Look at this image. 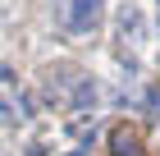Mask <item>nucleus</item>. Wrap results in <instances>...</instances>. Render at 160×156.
Segmentation results:
<instances>
[{"mask_svg":"<svg viewBox=\"0 0 160 156\" xmlns=\"http://www.w3.org/2000/svg\"><path fill=\"white\" fill-rule=\"evenodd\" d=\"M101 9H105V0H64L60 5V19H64V28L69 32H92L96 28V19H101Z\"/></svg>","mask_w":160,"mask_h":156,"instance_id":"nucleus-1","label":"nucleus"},{"mask_svg":"<svg viewBox=\"0 0 160 156\" xmlns=\"http://www.w3.org/2000/svg\"><path fill=\"white\" fill-rule=\"evenodd\" d=\"M60 5H64V0H60Z\"/></svg>","mask_w":160,"mask_h":156,"instance_id":"nucleus-5","label":"nucleus"},{"mask_svg":"<svg viewBox=\"0 0 160 156\" xmlns=\"http://www.w3.org/2000/svg\"><path fill=\"white\" fill-rule=\"evenodd\" d=\"M0 120H9V106H5V96H0Z\"/></svg>","mask_w":160,"mask_h":156,"instance_id":"nucleus-4","label":"nucleus"},{"mask_svg":"<svg viewBox=\"0 0 160 156\" xmlns=\"http://www.w3.org/2000/svg\"><path fill=\"white\" fill-rule=\"evenodd\" d=\"M147 115H160V87H151V92H147Z\"/></svg>","mask_w":160,"mask_h":156,"instance_id":"nucleus-3","label":"nucleus"},{"mask_svg":"<svg viewBox=\"0 0 160 156\" xmlns=\"http://www.w3.org/2000/svg\"><path fill=\"white\" fill-rule=\"evenodd\" d=\"M110 152L114 156H142V129H137V124H114Z\"/></svg>","mask_w":160,"mask_h":156,"instance_id":"nucleus-2","label":"nucleus"}]
</instances>
